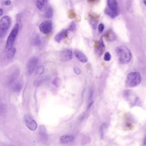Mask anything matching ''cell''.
<instances>
[{"mask_svg": "<svg viewBox=\"0 0 146 146\" xmlns=\"http://www.w3.org/2000/svg\"><path fill=\"white\" fill-rule=\"evenodd\" d=\"M115 51L120 64H126L130 61L131 58V53L127 47L124 46H119L116 48Z\"/></svg>", "mask_w": 146, "mask_h": 146, "instance_id": "6da1fadb", "label": "cell"}, {"mask_svg": "<svg viewBox=\"0 0 146 146\" xmlns=\"http://www.w3.org/2000/svg\"><path fill=\"white\" fill-rule=\"evenodd\" d=\"M141 81V75L137 72L129 73L126 77L125 84L129 88H134L138 86Z\"/></svg>", "mask_w": 146, "mask_h": 146, "instance_id": "7a4b0ae2", "label": "cell"}, {"mask_svg": "<svg viewBox=\"0 0 146 146\" xmlns=\"http://www.w3.org/2000/svg\"><path fill=\"white\" fill-rule=\"evenodd\" d=\"M107 4L105 13L111 18H115L119 13V7L117 1L107 0Z\"/></svg>", "mask_w": 146, "mask_h": 146, "instance_id": "3957f363", "label": "cell"}, {"mask_svg": "<svg viewBox=\"0 0 146 146\" xmlns=\"http://www.w3.org/2000/svg\"><path fill=\"white\" fill-rule=\"evenodd\" d=\"M19 30V25L18 24H17L13 28L11 31L7 38L5 46V50L6 52H8L13 47L18 33Z\"/></svg>", "mask_w": 146, "mask_h": 146, "instance_id": "277c9868", "label": "cell"}, {"mask_svg": "<svg viewBox=\"0 0 146 146\" xmlns=\"http://www.w3.org/2000/svg\"><path fill=\"white\" fill-rule=\"evenodd\" d=\"M52 23L50 20H47L42 22L39 25L40 31L44 35L49 34L52 29Z\"/></svg>", "mask_w": 146, "mask_h": 146, "instance_id": "5b68a950", "label": "cell"}, {"mask_svg": "<svg viewBox=\"0 0 146 146\" xmlns=\"http://www.w3.org/2000/svg\"><path fill=\"white\" fill-rule=\"evenodd\" d=\"M11 24V19L9 16H5L0 20V30L7 32Z\"/></svg>", "mask_w": 146, "mask_h": 146, "instance_id": "8992f818", "label": "cell"}, {"mask_svg": "<svg viewBox=\"0 0 146 146\" xmlns=\"http://www.w3.org/2000/svg\"><path fill=\"white\" fill-rule=\"evenodd\" d=\"M38 62V58L36 56H33L30 58L27 65V71L29 74L31 75L34 72Z\"/></svg>", "mask_w": 146, "mask_h": 146, "instance_id": "52a82bcc", "label": "cell"}, {"mask_svg": "<svg viewBox=\"0 0 146 146\" xmlns=\"http://www.w3.org/2000/svg\"><path fill=\"white\" fill-rule=\"evenodd\" d=\"M25 122L28 128L32 131H35L37 128L36 122L30 115H26L25 116Z\"/></svg>", "mask_w": 146, "mask_h": 146, "instance_id": "ba28073f", "label": "cell"}, {"mask_svg": "<svg viewBox=\"0 0 146 146\" xmlns=\"http://www.w3.org/2000/svg\"><path fill=\"white\" fill-rule=\"evenodd\" d=\"M73 57L72 52L71 49L66 48L63 49L60 53V58L62 61H67L70 60Z\"/></svg>", "mask_w": 146, "mask_h": 146, "instance_id": "9c48e42d", "label": "cell"}, {"mask_svg": "<svg viewBox=\"0 0 146 146\" xmlns=\"http://www.w3.org/2000/svg\"><path fill=\"white\" fill-rule=\"evenodd\" d=\"M105 51V46L102 38L100 39L96 47V52L99 56L102 55Z\"/></svg>", "mask_w": 146, "mask_h": 146, "instance_id": "30bf717a", "label": "cell"}, {"mask_svg": "<svg viewBox=\"0 0 146 146\" xmlns=\"http://www.w3.org/2000/svg\"><path fill=\"white\" fill-rule=\"evenodd\" d=\"M68 29L63 30L56 35L54 37L55 40L57 42H60L64 39L67 38L68 36Z\"/></svg>", "mask_w": 146, "mask_h": 146, "instance_id": "8fae6325", "label": "cell"}, {"mask_svg": "<svg viewBox=\"0 0 146 146\" xmlns=\"http://www.w3.org/2000/svg\"><path fill=\"white\" fill-rule=\"evenodd\" d=\"M74 54L76 58L80 62L83 63H87L88 62V58L82 52L76 50L74 52Z\"/></svg>", "mask_w": 146, "mask_h": 146, "instance_id": "7c38bea8", "label": "cell"}, {"mask_svg": "<svg viewBox=\"0 0 146 146\" xmlns=\"http://www.w3.org/2000/svg\"><path fill=\"white\" fill-rule=\"evenodd\" d=\"M75 137L71 135H66L62 136L60 138V142L63 144L69 143L74 141Z\"/></svg>", "mask_w": 146, "mask_h": 146, "instance_id": "4fadbf2b", "label": "cell"}, {"mask_svg": "<svg viewBox=\"0 0 146 146\" xmlns=\"http://www.w3.org/2000/svg\"><path fill=\"white\" fill-rule=\"evenodd\" d=\"M105 37L108 41L110 42L113 41L116 39V35L111 30H109L106 32Z\"/></svg>", "mask_w": 146, "mask_h": 146, "instance_id": "5bb4252c", "label": "cell"}, {"mask_svg": "<svg viewBox=\"0 0 146 146\" xmlns=\"http://www.w3.org/2000/svg\"><path fill=\"white\" fill-rule=\"evenodd\" d=\"M47 3L48 0H36V7L40 11H42L46 7Z\"/></svg>", "mask_w": 146, "mask_h": 146, "instance_id": "9a60e30c", "label": "cell"}, {"mask_svg": "<svg viewBox=\"0 0 146 146\" xmlns=\"http://www.w3.org/2000/svg\"><path fill=\"white\" fill-rule=\"evenodd\" d=\"M90 22H91L92 27L94 29H95L97 26L98 17L94 14H90Z\"/></svg>", "mask_w": 146, "mask_h": 146, "instance_id": "2e32d148", "label": "cell"}, {"mask_svg": "<svg viewBox=\"0 0 146 146\" xmlns=\"http://www.w3.org/2000/svg\"><path fill=\"white\" fill-rule=\"evenodd\" d=\"M7 58L8 59L13 58L15 55L16 52V49L15 48H12L7 52Z\"/></svg>", "mask_w": 146, "mask_h": 146, "instance_id": "e0dca14e", "label": "cell"}, {"mask_svg": "<svg viewBox=\"0 0 146 146\" xmlns=\"http://www.w3.org/2000/svg\"><path fill=\"white\" fill-rule=\"evenodd\" d=\"M53 14V11L52 8L50 7L48 8L45 13V16L47 18L50 19L52 17Z\"/></svg>", "mask_w": 146, "mask_h": 146, "instance_id": "ac0fdd59", "label": "cell"}, {"mask_svg": "<svg viewBox=\"0 0 146 146\" xmlns=\"http://www.w3.org/2000/svg\"><path fill=\"white\" fill-rule=\"evenodd\" d=\"M111 56L110 53L108 52H106L105 54L104 57V60L105 61H110L111 60Z\"/></svg>", "mask_w": 146, "mask_h": 146, "instance_id": "d6986e66", "label": "cell"}, {"mask_svg": "<svg viewBox=\"0 0 146 146\" xmlns=\"http://www.w3.org/2000/svg\"><path fill=\"white\" fill-rule=\"evenodd\" d=\"M68 17H69V18L71 19H73L76 17V13L73 10H70L69 11V12H68Z\"/></svg>", "mask_w": 146, "mask_h": 146, "instance_id": "ffe728a7", "label": "cell"}, {"mask_svg": "<svg viewBox=\"0 0 146 146\" xmlns=\"http://www.w3.org/2000/svg\"><path fill=\"white\" fill-rule=\"evenodd\" d=\"M34 43L36 46H39L41 44V40L39 36H36L35 37L34 40Z\"/></svg>", "mask_w": 146, "mask_h": 146, "instance_id": "44dd1931", "label": "cell"}, {"mask_svg": "<svg viewBox=\"0 0 146 146\" xmlns=\"http://www.w3.org/2000/svg\"><path fill=\"white\" fill-rule=\"evenodd\" d=\"M76 28V25L75 23L74 22H72L69 25V28H68V31H73L75 30V29Z\"/></svg>", "mask_w": 146, "mask_h": 146, "instance_id": "7402d4cb", "label": "cell"}, {"mask_svg": "<svg viewBox=\"0 0 146 146\" xmlns=\"http://www.w3.org/2000/svg\"><path fill=\"white\" fill-rule=\"evenodd\" d=\"M104 29V25L102 23L100 24L99 25V26H98V30H99V31H100V33H102V32L103 31Z\"/></svg>", "mask_w": 146, "mask_h": 146, "instance_id": "603a6c76", "label": "cell"}, {"mask_svg": "<svg viewBox=\"0 0 146 146\" xmlns=\"http://www.w3.org/2000/svg\"><path fill=\"white\" fill-rule=\"evenodd\" d=\"M37 72L38 74H41L43 73L44 72V68L42 66H40L38 68V70L37 71Z\"/></svg>", "mask_w": 146, "mask_h": 146, "instance_id": "cb8c5ba5", "label": "cell"}, {"mask_svg": "<svg viewBox=\"0 0 146 146\" xmlns=\"http://www.w3.org/2000/svg\"><path fill=\"white\" fill-rule=\"evenodd\" d=\"M74 70L75 73H76L77 75H79V74H80V73H81V70H80L79 68H77V67H74Z\"/></svg>", "mask_w": 146, "mask_h": 146, "instance_id": "d4e9b609", "label": "cell"}, {"mask_svg": "<svg viewBox=\"0 0 146 146\" xmlns=\"http://www.w3.org/2000/svg\"><path fill=\"white\" fill-rule=\"evenodd\" d=\"M6 32L0 30V38H2L5 37V36L6 35Z\"/></svg>", "mask_w": 146, "mask_h": 146, "instance_id": "484cf974", "label": "cell"}, {"mask_svg": "<svg viewBox=\"0 0 146 146\" xmlns=\"http://www.w3.org/2000/svg\"><path fill=\"white\" fill-rule=\"evenodd\" d=\"M11 3V2L10 0H7V1H5V5L6 6L10 5Z\"/></svg>", "mask_w": 146, "mask_h": 146, "instance_id": "4316f807", "label": "cell"}, {"mask_svg": "<svg viewBox=\"0 0 146 146\" xmlns=\"http://www.w3.org/2000/svg\"><path fill=\"white\" fill-rule=\"evenodd\" d=\"M3 11L2 9H0V16H1L3 14Z\"/></svg>", "mask_w": 146, "mask_h": 146, "instance_id": "83f0119b", "label": "cell"}, {"mask_svg": "<svg viewBox=\"0 0 146 146\" xmlns=\"http://www.w3.org/2000/svg\"><path fill=\"white\" fill-rule=\"evenodd\" d=\"M146 137H145V138H144V145H146Z\"/></svg>", "mask_w": 146, "mask_h": 146, "instance_id": "f1b7e54d", "label": "cell"}, {"mask_svg": "<svg viewBox=\"0 0 146 146\" xmlns=\"http://www.w3.org/2000/svg\"><path fill=\"white\" fill-rule=\"evenodd\" d=\"M143 1L144 5H146V0H143Z\"/></svg>", "mask_w": 146, "mask_h": 146, "instance_id": "f546056e", "label": "cell"}, {"mask_svg": "<svg viewBox=\"0 0 146 146\" xmlns=\"http://www.w3.org/2000/svg\"><path fill=\"white\" fill-rule=\"evenodd\" d=\"M90 1H95V0H89Z\"/></svg>", "mask_w": 146, "mask_h": 146, "instance_id": "4dcf8cb0", "label": "cell"}]
</instances>
